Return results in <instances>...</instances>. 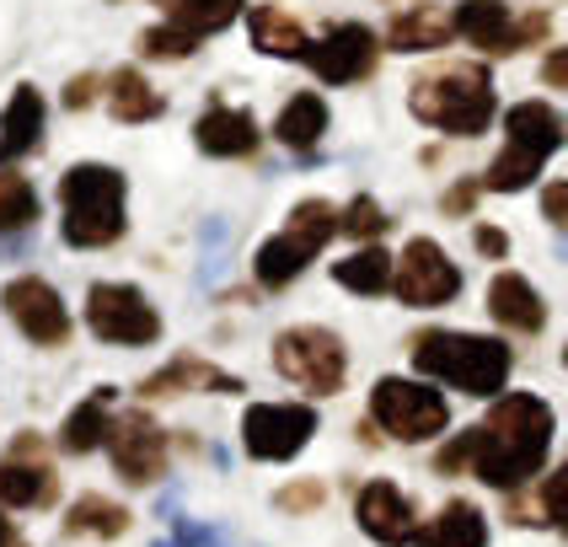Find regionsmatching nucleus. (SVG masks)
Masks as SVG:
<instances>
[{
  "label": "nucleus",
  "instance_id": "obj_28",
  "mask_svg": "<svg viewBox=\"0 0 568 547\" xmlns=\"http://www.w3.org/2000/svg\"><path fill=\"white\" fill-rule=\"evenodd\" d=\"M247 38H253L257 54H268V60H295V54H301V43H306V28H301L284 6H253V17H247Z\"/></svg>",
  "mask_w": 568,
  "mask_h": 547
},
{
  "label": "nucleus",
  "instance_id": "obj_45",
  "mask_svg": "<svg viewBox=\"0 0 568 547\" xmlns=\"http://www.w3.org/2000/svg\"><path fill=\"white\" fill-rule=\"evenodd\" d=\"M0 547H28V537L11 526V515H6V510H0Z\"/></svg>",
  "mask_w": 568,
  "mask_h": 547
},
{
  "label": "nucleus",
  "instance_id": "obj_43",
  "mask_svg": "<svg viewBox=\"0 0 568 547\" xmlns=\"http://www.w3.org/2000/svg\"><path fill=\"white\" fill-rule=\"evenodd\" d=\"M541 215H547V221H552L558 231H564V221H568V183H564V178H558L552 189L541 193Z\"/></svg>",
  "mask_w": 568,
  "mask_h": 547
},
{
  "label": "nucleus",
  "instance_id": "obj_19",
  "mask_svg": "<svg viewBox=\"0 0 568 547\" xmlns=\"http://www.w3.org/2000/svg\"><path fill=\"white\" fill-rule=\"evenodd\" d=\"M488 317L499 322L505 333H541L547 327V301L537 295V285L526 280V274H494V285H488Z\"/></svg>",
  "mask_w": 568,
  "mask_h": 547
},
{
  "label": "nucleus",
  "instance_id": "obj_11",
  "mask_svg": "<svg viewBox=\"0 0 568 547\" xmlns=\"http://www.w3.org/2000/svg\"><path fill=\"white\" fill-rule=\"evenodd\" d=\"M0 312L17 322V333H22L28 344H38V350H60V344H70V333H75V317H70L64 295L49 285V280H38V274L6 280Z\"/></svg>",
  "mask_w": 568,
  "mask_h": 547
},
{
  "label": "nucleus",
  "instance_id": "obj_8",
  "mask_svg": "<svg viewBox=\"0 0 568 547\" xmlns=\"http://www.w3.org/2000/svg\"><path fill=\"white\" fill-rule=\"evenodd\" d=\"M462 269H456V257L445 253L435 236H413L403 257H392V285L397 290V301L413 306V312H435V306H450L456 295H462Z\"/></svg>",
  "mask_w": 568,
  "mask_h": 547
},
{
  "label": "nucleus",
  "instance_id": "obj_29",
  "mask_svg": "<svg viewBox=\"0 0 568 547\" xmlns=\"http://www.w3.org/2000/svg\"><path fill=\"white\" fill-rule=\"evenodd\" d=\"M64 531L70 537H97V543H119L129 531V510L108 494H81L70 515H64Z\"/></svg>",
  "mask_w": 568,
  "mask_h": 547
},
{
  "label": "nucleus",
  "instance_id": "obj_18",
  "mask_svg": "<svg viewBox=\"0 0 568 547\" xmlns=\"http://www.w3.org/2000/svg\"><path fill=\"white\" fill-rule=\"evenodd\" d=\"M450 28L462 32L473 49H483V54H515V49H520V32H515V17H509V0H456Z\"/></svg>",
  "mask_w": 568,
  "mask_h": 547
},
{
  "label": "nucleus",
  "instance_id": "obj_15",
  "mask_svg": "<svg viewBox=\"0 0 568 547\" xmlns=\"http://www.w3.org/2000/svg\"><path fill=\"white\" fill-rule=\"evenodd\" d=\"M193 145L215 161H242V156H257L263 129H257V119L247 108H231L225 97H210L199 124H193Z\"/></svg>",
  "mask_w": 568,
  "mask_h": 547
},
{
  "label": "nucleus",
  "instance_id": "obj_10",
  "mask_svg": "<svg viewBox=\"0 0 568 547\" xmlns=\"http://www.w3.org/2000/svg\"><path fill=\"white\" fill-rule=\"evenodd\" d=\"M322 418L312 403H253L242 414V450L253 462H295L316 440Z\"/></svg>",
  "mask_w": 568,
  "mask_h": 547
},
{
  "label": "nucleus",
  "instance_id": "obj_44",
  "mask_svg": "<svg viewBox=\"0 0 568 547\" xmlns=\"http://www.w3.org/2000/svg\"><path fill=\"white\" fill-rule=\"evenodd\" d=\"M541 81H547L552 92H564V87H568V49H564V43H558V49L541 60Z\"/></svg>",
  "mask_w": 568,
  "mask_h": 547
},
{
  "label": "nucleus",
  "instance_id": "obj_35",
  "mask_svg": "<svg viewBox=\"0 0 568 547\" xmlns=\"http://www.w3.org/2000/svg\"><path fill=\"white\" fill-rule=\"evenodd\" d=\"M161 520H166V537L151 547H225V531L221 526H204V520H189V515L178 510L172 499H161Z\"/></svg>",
  "mask_w": 568,
  "mask_h": 547
},
{
  "label": "nucleus",
  "instance_id": "obj_12",
  "mask_svg": "<svg viewBox=\"0 0 568 547\" xmlns=\"http://www.w3.org/2000/svg\"><path fill=\"white\" fill-rule=\"evenodd\" d=\"M102 446L113 450V467H119V478H124L129 488H151L156 478H166V450L172 446H166V429H161L145 408L113 414Z\"/></svg>",
  "mask_w": 568,
  "mask_h": 547
},
{
  "label": "nucleus",
  "instance_id": "obj_4",
  "mask_svg": "<svg viewBox=\"0 0 568 547\" xmlns=\"http://www.w3.org/2000/svg\"><path fill=\"white\" fill-rule=\"evenodd\" d=\"M408 113L450 140H477L494 124L499 97H494V81L483 64H445V70L418 75L408 87Z\"/></svg>",
  "mask_w": 568,
  "mask_h": 547
},
{
  "label": "nucleus",
  "instance_id": "obj_42",
  "mask_svg": "<svg viewBox=\"0 0 568 547\" xmlns=\"http://www.w3.org/2000/svg\"><path fill=\"white\" fill-rule=\"evenodd\" d=\"M473 247H477V257H509V231H499V225H473Z\"/></svg>",
  "mask_w": 568,
  "mask_h": 547
},
{
  "label": "nucleus",
  "instance_id": "obj_23",
  "mask_svg": "<svg viewBox=\"0 0 568 547\" xmlns=\"http://www.w3.org/2000/svg\"><path fill=\"white\" fill-rule=\"evenodd\" d=\"M322 134H327V102H322V92H295L280 108V119H274V140L284 151H295V156H312L322 145Z\"/></svg>",
  "mask_w": 568,
  "mask_h": 547
},
{
  "label": "nucleus",
  "instance_id": "obj_24",
  "mask_svg": "<svg viewBox=\"0 0 568 547\" xmlns=\"http://www.w3.org/2000/svg\"><path fill=\"white\" fill-rule=\"evenodd\" d=\"M408 547H488V515L467 499H450L429 526L413 531Z\"/></svg>",
  "mask_w": 568,
  "mask_h": 547
},
{
  "label": "nucleus",
  "instance_id": "obj_20",
  "mask_svg": "<svg viewBox=\"0 0 568 547\" xmlns=\"http://www.w3.org/2000/svg\"><path fill=\"white\" fill-rule=\"evenodd\" d=\"M505 145L547 161L552 151H564V113L552 102H515L505 113Z\"/></svg>",
  "mask_w": 568,
  "mask_h": 547
},
{
  "label": "nucleus",
  "instance_id": "obj_40",
  "mask_svg": "<svg viewBox=\"0 0 568 547\" xmlns=\"http://www.w3.org/2000/svg\"><path fill=\"white\" fill-rule=\"evenodd\" d=\"M477 193H483V183H450L445 189V199H440V215H450V221H467L473 215V204H477Z\"/></svg>",
  "mask_w": 568,
  "mask_h": 547
},
{
  "label": "nucleus",
  "instance_id": "obj_21",
  "mask_svg": "<svg viewBox=\"0 0 568 547\" xmlns=\"http://www.w3.org/2000/svg\"><path fill=\"white\" fill-rule=\"evenodd\" d=\"M113 403H119V386H97L87 403H75L60 424V446L70 456H92L108 440V424H113Z\"/></svg>",
  "mask_w": 568,
  "mask_h": 547
},
{
  "label": "nucleus",
  "instance_id": "obj_34",
  "mask_svg": "<svg viewBox=\"0 0 568 547\" xmlns=\"http://www.w3.org/2000/svg\"><path fill=\"white\" fill-rule=\"evenodd\" d=\"M392 231V215L381 210V199L371 193H354L344 210H338V236H354V242H376Z\"/></svg>",
  "mask_w": 568,
  "mask_h": 547
},
{
  "label": "nucleus",
  "instance_id": "obj_14",
  "mask_svg": "<svg viewBox=\"0 0 568 547\" xmlns=\"http://www.w3.org/2000/svg\"><path fill=\"white\" fill-rule=\"evenodd\" d=\"M354 520H359V531H365L371 543L408 547L413 531H418V505H413L392 478H371L354 494Z\"/></svg>",
  "mask_w": 568,
  "mask_h": 547
},
{
  "label": "nucleus",
  "instance_id": "obj_13",
  "mask_svg": "<svg viewBox=\"0 0 568 547\" xmlns=\"http://www.w3.org/2000/svg\"><path fill=\"white\" fill-rule=\"evenodd\" d=\"M60 505V473L43 462L38 435H17L0 456V510H49Z\"/></svg>",
  "mask_w": 568,
  "mask_h": 547
},
{
  "label": "nucleus",
  "instance_id": "obj_27",
  "mask_svg": "<svg viewBox=\"0 0 568 547\" xmlns=\"http://www.w3.org/2000/svg\"><path fill=\"white\" fill-rule=\"evenodd\" d=\"M161 11H166V22L178 32H189L193 43H204L210 32H225L236 17H242V6L247 0H156Z\"/></svg>",
  "mask_w": 568,
  "mask_h": 547
},
{
  "label": "nucleus",
  "instance_id": "obj_7",
  "mask_svg": "<svg viewBox=\"0 0 568 547\" xmlns=\"http://www.w3.org/2000/svg\"><path fill=\"white\" fill-rule=\"evenodd\" d=\"M87 327H92V338L113 344V350H151L166 333L151 295L140 285H124V280H97L87 290Z\"/></svg>",
  "mask_w": 568,
  "mask_h": 547
},
{
  "label": "nucleus",
  "instance_id": "obj_2",
  "mask_svg": "<svg viewBox=\"0 0 568 547\" xmlns=\"http://www.w3.org/2000/svg\"><path fill=\"white\" fill-rule=\"evenodd\" d=\"M408 359L424 382H445L467 397H494L509 386L515 350L494 333H456V327H429L408 338Z\"/></svg>",
  "mask_w": 568,
  "mask_h": 547
},
{
  "label": "nucleus",
  "instance_id": "obj_9",
  "mask_svg": "<svg viewBox=\"0 0 568 547\" xmlns=\"http://www.w3.org/2000/svg\"><path fill=\"white\" fill-rule=\"evenodd\" d=\"M295 60L312 70L322 87H354V81H371L381 64V38L365 22H338L322 38H306Z\"/></svg>",
  "mask_w": 568,
  "mask_h": 547
},
{
  "label": "nucleus",
  "instance_id": "obj_16",
  "mask_svg": "<svg viewBox=\"0 0 568 547\" xmlns=\"http://www.w3.org/2000/svg\"><path fill=\"white\" fill-rule=\"evenodd\" d=\"M43 129H49V102L32 81H17L6 108H0V166H17L32 151H43Z\"/></svg>",
  "mask_w": 568,
  "mask_h": 547
},
{
  "label": "nucleus",
  "instance_id": "obj_32",
  "mask_svg": "<svg viewBox=\"0 0 568 547\" xmlns=\"http://www.w3.org/2000/svg\"><path fill=\"white\" fill-rule=\"evenodd\" d=\"M290 236H301L306 247H327L333 236H338V204H327V199H301L295 210H290V221H284Z\"/></svg>",
  "mask_w": 568,
  "mask_h": 547
},
{
  "label": "nucleus",
  "instance_id": "obj_38",
  "mask_svg": "<svg viewBox=\"0 0 568 547\" xmlns=\"http://www.w3.org/2000/svg\"><path fill=\"white\" fill-rule=\"evenodd\" d=\"M199 236H204V263H199V285H210V280L221 274V263H225V242H231V225H225L221 215H210Z\"/></svg>",
  "mask_w": 568,
  "mask_h": 547
},
{
  "label": "nucleus",
  "instance_id": "obj_1",
  "mask_svg": "<svg viewBox=\"0 0 568 547\" xmlns=\"http://www.w3.org/2000/svg\"><path fill=\"white\" fill-rule=\"evenodd\" d=\"M467 435H473L467 473L483 478L488 488L515 494L531 473H541V462L552 450V435H558V414L537 392H494L488 418L473 424Z\"/></svg>",
  "mask_w": 568,
  "mask_h": 547
},
{
  "label": "nucleus",
  "instance_id": "obj_3",
  "mask_svg": "<svg viewBox=\"0 0 568 547\" xmlns=\"http://www.w3.org/2000/svg\"><path fill=\"white\" fill-rule=\"evenodd\" d=\"M60 236L75 253H102L129 231V178L108 161H75L60 178Z\"/></svg>",
  "mask_w": 568,
  "mask_h": 547
},
{
  "label": "nucleus",
  "instance_id": "obj_41",
  "mask_svg": "<svg viewBox=\"0 0 568 547\" xmlns=\"http://www.w3.org/2000/svg\"><path fill=\"white\" fill-rule=\"evenodd\" d=\"M97 92H102V75L87 70V75H75V81L64 87V108H70V113H87V108L97 102Z\"/></svg>",
  "mask_w": 568,
  "mask_h": 547
},
{
  "label": "nucleus",
  "instance_id": "obj_33",
  "mask_svg": "<svg viewBox=\"0 0 568 547\" xmlns=\"http://www.w3.org/2000/svg\"><path fill=\"white\" fill-rule=\"evenodd\" d=\"M537 172H541L537 156H526V151L505 145L499 156L488 161V172H483V189H488V193H520V189H531V183H537Z\"/></svg>",
  "mask_w": 568,
  "mask_h": 547
},
{
  "label": "nucleus",
  "instance_id": "obj_37",
  "mask_svg": "<svg viewBox=\"0 0 568 547\" xmlns=\"http://www.w3.org/2000/svg\"><path fill=\"white\" fill-rule=\"evenodd\" d=\"M327 505V488L316 478H301V483H284L280 494H274V510L280 515H316Z\"/></svg>",
  "mask_w": 568,
  "mask_h": 547
},
{
  "label": "nucleus",
  "instance_id": "obj_25",
  "mask_svg": "<svg viewBox=\"0 0 568 547\" xmlns=\"http://www.w3.org/2000/svg\"><path fill=\"white\" fill-rule=\"evenodd\" d=\"M312 257H316V247H306L301 236L280 231V236H268V242L253 253V280L263 290H284V285H295V280L312 269Z\"/></svg>",
  "mask_w": 568,
  "mask_h": 547
},
{
  "label": "nucleus",
  "instance_id": "obj_30",
  "mask_svg": "<svg viewBox=\"0 0 568 547\" xmlns=\"http://www.w3.org/2000/svg\"><path fill=\"white\" fill-rule=\"evenodd\" d=\"M43 215V199L32 189L28 172H17V166H0V236H22L32 231Z\"/></svg>",
  "mask_w": 568,
  "mask_h": 547
},
{
  "label": "nucleus",
  "instance_id": "obj_39",
  "mask_svg": "<svg viewBox=\"0 0 568 547\" xmlns=\"http://www.w3.org/2000/svg\"><path fill=\"white\" fill-rule=\"evenodd\" d=\"M541 515H547L552 531H564V520H568V467L564 462L552 467V478L541 483Z\"/></svg>",
  "mask_w": 568,
  "mask_h": 547
},
{
  "label": "nucleus",
  "instance_id": "obj_22",
  "mask_svg": "<svg viewBox=\"0 0 568 547\" xmlns=\"http://www.w3.org/2000/svg\"><path fill=\"white\" fill-rule=\"evenodd\" d=\"M102 97H108V113H113L119 124H156L161 113H166V97H161L134 64L113 70V75L102 81Z\"/></svg>",
  "mask_w": 568,
  "mask_h": 547
},
{
  "label": "nucleus",
  "instance_id": "obj_26",
  "mask_svg": "<svg viewBox=\"0 0 568 547\" xmlns=\"http://www.w3.org/2000/svg\"><path fill=\"white\" fill-rule=\"evenodd\" d=\"M450 43V22L435 17L429 6H408V11H397L392 17V28H386V49L392 54H435Z\"/></svg>",
  "mask_w": 568,
  "mask_h": 547
},
{
  "label": "nucleus",
  "instance_id": "obj_17",
  "mask_svg": "<svg viewBox=\"0 0 568 547\" xmlns=\"http://www.w3.org/2000/svg\"><path fill=\"white\" fill-rule=\"evenodd\" d=\"M178 392H221V397H242L247 386H242V376H231V371L210 365V359H199V354H178V359H166L161 371H151V376L140 382V397H178Z\"/></svg>",
  "mask_w": 568,
  "mask_h": 547
},
{
  "label": "nucleus",
  "instance_id": "obj_5",
  "mask_svg": "<svg viewBox=\"0 0 568 547\" xmlns=\"http://www.w3.org/2000/svg\"><path fill=\"white\" fill-rule=\"evenodd\" d=\"M371 418L392 440L403 446H424V440H440L450 429V403H445L440 386L413 382V376H381L371 386Z\"/></svg>",
  "mask_w": 568,
  "mask_h": 547
},
{
  "label": "nucleus",
  "instance_id": "obj_36",
  "mask_svg": "<svg viewBox=\"0 0 568 547\" xmlns=\"http://www.w3.org/2000/svg\"><path fill=\"white\" fill-rule=\"evenodd\" d=\"M140 54L145 60H189V54H199V43H193L189 32H178L172 22H161V28L140 32Z\"/></svg>",
  "mask_w": 568,
  "mask_h": 547
},
{
  "label": "nucleus",
  "instance_id": "obj_6",
  "mask_svg": "<svg viewBox=\"0 0 568 547\" xmlns=\"http://www.w3.org/2000/svg\"><path fill=\"white\" fill-rule=\"evenodd\" d=\"M274 371L284 382L306 386L312 397H333L344 392V376H348V344L322 327V322H301V327H284L274 338Z\"/></svg>",
  "mask_w": 568,
  "mask_h": 547
},
{
  "label": "nucleus",
  "instance_id": "obj_31",
  "mask_svg": "<svg viewBox=\"0 0 568 547\" xmlns=\"http://www.w3.org/2000/svg\"><path fill=\"white\" fill-rule=\"evenodd\" d=\"M333 285L354 290V295H386V285H392V253L376 247V242H365L359 253L333 263Z\"/></svg>",
  "mask_w": 568,
  "mask_h": 547
}]
</instances>
